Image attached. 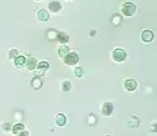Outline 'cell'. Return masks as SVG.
Masks as SVG:
<instances>
[{
  "label": "cell",
  "mask_w": 157,
  "mask_h": 136,
  "mask_svg": "<svg viewBox=\"0 0 157 136\" xmlns=\"http://www.w3.org/2000/svg\"><path fill=\"white\" fill-rule=\"evenodd\" d=\"M120 10H121V14L129 18V16H133L137 11V6L133 4V3H122L121 6H120Z\"/></svg>",
  "instance_id": "1"
},
{
  "label": "cell",
  "mask_w": 157,
  "mask_h": 136,
  "mask_svg": "<svg viewBox=\"0 0 157 136\" xmlns=\"http://www.w3.org/2000/svg\"><path fill=\"white\" fill-rule=\"evenodd\" d=\"M111 55H112V59H113L116 63H122V61H124V60L127 59V52H126V50H123V49H121V48L113 49Z\"/></svg>",
  "instance_id": "2"
},
{
  "label": "cell",
  "mask_w": 157,
  "mask_h": 136,
  "mask_svg": "<svg viewBox=\"0 0 157 136\" xmlns=\"http://www.w3.org/2000/svg\"><path fill=\"white\" fill-rule=\"evenodd\" d=\"M63 60H64V64L65 65H77L78 61H79V56H78V54L69 51L67 55L63 58Z\"/></svg>",
  "instance_id": "3"
},
{
  "label": "cell",
  "mask_w": 157,
  "mask_h": 136,
  "mask_svg": "<svg viewBox=\"0 0 157 136\" xmlns=\"http://www.w3.org/2000/svg\"><path fill=\"white\" fill-rule=\"evenodd\" d=\"M113 110H114V107H113L112 102L106 101V102H103V104L101 105V113H102L103 116H109V115H112Z\"/></svg>",
  "instance_id": "4"
},
{
  "label": "cell",
  "mask_w": 157,
  "mask_h": 136,
  "mask_svg": "<svg viewBox=\"0 0 157 136\" xmlns=\"http://www.w3.org/2000/svg\"><path fill=\"white\" fill-rule=\"evenodd\" d=\"M153 38H155V34H153L152 30H143L142 34H141V40L143 43H146V44L152 43Z\"/></svg>",
  "instance_id": "5"
},
{
  "label": "cell",
  "mask_w": 157,
  "mask_h": 136,
  "mask_svg": "<svg viewBox=\"0 0 157 136\" xmlns=\"http://www.w3.org/2000/svg\"><path fill=\"white\" fill-rule=\"evenodd\" d=\"M36 65H38L36 59L33 58V56H29V58H27V63H25V66L24 67L27 70H29V71H34L36 69Z\"/></svg>",
  "instance_id": "6"
},
{
  "label": "cell",
  "mask_w": 157,
  "mask_h": 136,
  "mask_svg": "<svg viewBox=\"0 0 157 136\" xmlns=\"http://www.w3.org/2000/svg\"><path fill=\"white\" fill-rule=\"evenodd\" d=\"M124 89L127 91H135L137 89V81L135 79H126L124 80Z\"/></svg>",
  "instance_id": "7"
},
{
  "label": "cell",
  "mask_w": 157,
  "mask_h": 136,
  "mask_svg": "<svg viewBox=\"0 0 157 136\" xmlns=\"http://www.w3.org/2000/svg\"><path fill=\"white\" fill-rule=\"evenodd\" d=\"M48 10H50L52 13H59L62 10V4L58 2V0H52V2L48 4Z\"/></svg>",
  "instance_id": "8"
},
{
  "label": "cell",
  "mask_w": 157,
  "mask_h": 136,
  "mask_svg": "<svg viewBox=\"0 0 157 136\" xmlns=\"http://www.w3.org/2000/svg\"><path fill=\"white\" fill-rule=\"evenodd\" d=\"M36 18L39 21H48L49 20V13L45 9H39L36 11Z\"/></svg>",
  "instance_id": "9"
},
{
  "label": "cell",
  "mask_w": 157,
  "mask_h": 136,
  "mask_svg": "<svg viewBox=\"0 0 157 136\" xmlns=\"http://www.w3.org/2000/svg\"><path fill=\"white\" fill-rule=\"evenodd\" d=\"M56 40H57V41H59L60 44H67L69 41V35L67 33H64V31H58Z\"/></svg>",
  "instance_id": "10"
},
{
  "label": "cell",
  "mask_w": 157,
  "mask_h": 136,
  "mask_svg": "<svg viewBox=\"0 0 157 136\" xmlns=\"http://www.w3.org/2000/svg\"><path fill=\"white\" fill-rule=\"evenodd\" d=\"M30 85L35 90H39V89H42V86H43V80H40V77H39V76H34L30 80Z\"/></svg>",
  "instance_id": "11"
},
{
  "label": "cell",
  "mask_w": 157,
  "mask_h": 136,
  "mask_svg": "<svg viewBox=\"0 0 157 136\" xmlns=\"http://www.w3.org/2000/svg\"><path fill=\"white\" fill-rule=\"evenodd\" d=\"M56 124L58 126H65L67 125V116L64 114H57L56 115Z\"/></svg>",
  "instance_id": "12"
},
{
  "label": "cell",
  "mask_w": 157,
  "mask_h": 136,
  "mask_svg": "<svg viewBox=\"0 0 157 136\" xmlns=\"http://www.w3.org/2000/svg\"><path fill=\"white\" fill-rule=\"evenodd\" d=\"M25 63H27V58L23 56V55H18L15 59H14V64L17 67H24L25 66Z\"/></svg>",
  "instance_id": "13"
},
{
  "label": "cell",
  "mask_w": 157,
  "mask_h": 136,
  "mask_svg": "<svg viewBox=\"0 0 157 136\" xmlns=\"http://www.w3.org/2000/svg\"><path fill=\"white\" fill-rule=\"evenodd\" d=\"M71 51V49L67 46V45H65V44H62L60 46H59V49H58V55L63 59L65 55H67V54Z\"/></svg>",
  "instance_id": "14"
},
{
  "label": "cell",
  "mask_w": 157,
  "mask_h": 136,
  "mask_svg": "<svg viewBox=\"0 0 157 136\" xmlns=\"http://www.w3.org/2000/svg\"><path fill=\"white\" fill-rule=\"evenodd\" d=\"M23 131H25V126L23 124H15L11 127V132L14 135H20Z\"/></svg>",
  "instance_id": "15"
},
{
  "label": "cell",
  "mask_w": 157,
  "mask_h": 136,
  "mask_svg": "<svg viewBox=\"0 0 157 136\" xmlns=\"http://www.w3.org/2000/svg\"><path fill=\"white\" fill-rule=\"evenodd\" d=\"M36 69L43 71V73H47V70L49 69V63L48 61H44V60L43 61H39L38 65H36Z\"/></svg>",
  "instance_id": "16"
},
{
  "label": "cell",
  "mask_w": 157,
  "mask_h": 136,
  "mask_svg": "<svg viewBox=\"0 0 157 136\" xmlns=\"http://www.w3.org/2000/svg\"><path fill=\"white\" fill-rule=\"evenodd\" d=\"M60 90H62V91H71V90H72V84H71V81L64 80L63 83L60 84Z\"/></svg>",
  "instance_id": "17"
},
{
  "label": "cell",
  "mask_w": 157,
  "mask_h": 136,
  "mask_svg": "<svg viewBox=\"0 0 157 136\" xmlns=\"http://www.w3.org/2000/svg\"><path fill=\"white\" fill-rule=\"evenodd\" d=\"M57 30H54V29H48V31H47V38L49 39V40H56V38H57Z\"/></svg>",
  "instance_id": "18"
},
{
  "label": "cell",
  "mask_w": 157,
  "mask_h": 136,
  "mask_svg": "<svg viewBox=\"0 0 157 136\" xmlns=\"http://www.w3.org/2000/svg\"><path fill=\"white\" fill-rule=\"evenodd\" d=\"M140 125V121H138V117H132L131 121H128V126L131 127H137Z\"/></svg>",
  "instance_id": "19"
},
{
  "label": "cell",
  "mask_w": 157,
  "mask_h": 136,
  "mask_svg": "<svg viewBox=\"0 0 157 136\" xmlns=\"http://www.w3.org/2000/svg\"><path fill=\"white\" fill-rule=\"evenodd\" d=\"M74 75H75L77 77H82V76L84 75V70L82 69V67L78 66V67H75V69H74Z\"/></svg>",
  "instance_id": "20"
},
{
  "label": "cell",
  "mask_w": 157,
  "mask_h": 136,
  "mask_svg": "<svg viewBox=\"0 0 157 136\" xmlns=\"http://www.w3.org/2000/svg\"><path fill=\"white\" fill-rule=\"evenodd\" d=\"M17 56H18V49H10V51H9V59L14 60Z\"/></svg>",
  "instance_id": "21"
},
{
  "label": "cell",
  "mask_w": 157,
  "mask_h": 136,
  "mask_svg": "<svg viewBox=\"0 0 157 136\" xmlns=\"http://www.w3.org/2000/svg\"><path fill=\"white\" fill-rule=\"evenodd\" d=\"M88 124H89V125H96V124H97V117H96L93 114H90V115L88 116Z\"/></svg>",
  "instance_id": "22"
},
{
  "label": "cell",
  "mask_w": 157,
  "mask_h": 136,
  "mask_svg": "<svg viewBox=\"0 0 157 136\" xmlns=\"http://www.w3.org/2000/svg\"><path fill=\"white\" fill-rule=\"evenodd\" d=\"M112 23H113L114 25H118V24L121 23V16H118V15H114V16L112 18Z\"/></svg>",
  "instance_id": "23"
},
{
  "label": "cell",
  "mask_w": 157,
  "mask_h": 136,
  "mask_svg": "<svg viewBox=\"0 0 157 136\" xmlns=\"http://www.w3.org/2000/svg\"><path fill=\"white\" fill-rule=\"evenodd\" d=\"M97 34V31L96 30H93V31H90V36H93V35H96Z\"/></svg>",
  "instance_id": "24"
},
{
  "label": "cell",
  "mask_w": 157,
  "mask_h": 136,
  "mask_svg": "<svg viewBox=\"0 0 157 136\" xmlns=\"http://www.w3.org/2000/svg\"><path fill=\"white\" fill-rule=\"evenodd\" d=\"M3 129H6V130H8V129H9V124H5V125H3Z\"/></svg>",
  "instance_id": "25"
},
{
  "label": "cell",
  "mask_w": 157,
  "mask_h": 136,
  "mask_svg": "<svg viewBox=\"0 0 157 136\" xmlns=\"http://www.w3.org/2000/svg\"><path fill=\"white\" fill-rule=\"evenodd\" d=\"M35 2H42V0H35Z\"/></svg>",
  "instance_id": "26"
}]
</instances>
